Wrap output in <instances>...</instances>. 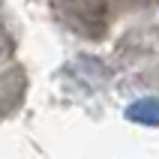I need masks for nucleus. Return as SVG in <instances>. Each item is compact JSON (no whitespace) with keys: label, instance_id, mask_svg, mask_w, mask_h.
<instances>
[{"label":"nucleus","instance_id":"obj_1","mask_svg":"<svg viewBox=\"0 0 159 159\" xmlns=\"http://www.w3.org/2000/svg\"><path fill=\"white\" fill-rule=\"evenodd\" d=\"M126 117L132 123H144V126H159V99L147 96V99H138L126 108Z\"/></svg>","mask_w":159,"mask_h":159}]
</instances>
